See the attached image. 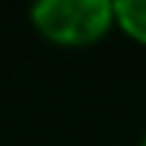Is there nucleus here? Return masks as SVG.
<instances>
[{"instance_id":"1","label":"nucleus","mask_w":146,"mask_h":146,"mask_svg":"<svg viewBox=\"0 0 146 146\" xmlns=\"http://www.w3.org/2000/svg\"><path fill=\"white\" fill-rule=\"evenodd\" d=\"M30 21L60 48H90L113 30V0H33Z\"/></svg>"},{"instance_id":"2","label":"nucleus","mask_w":146,"mask_h":146,"mask_svg":"<svg viewBox=\"0 0 146 146\" xmlns=\"http://www.w3.org/2000/svg\"><path fill=\"white\" fill-rule=\"evenodd\" d=\"M113 27L131 42L146 45V0H113Z\"/></svg>"},{"instance_id":"3","label":"nucleus","mask_w":146,"mask_h":146,"mask_svg":"<svg viewBox=\"0 0 146 146\" xmlns=\"http://www.w3.org/2000/svg\"><path fill=\"white\" fill-rule=\"evenodd\" d=\"M140 146H146V134H143V140H140Z\"/></svg>"}]
</instances>
